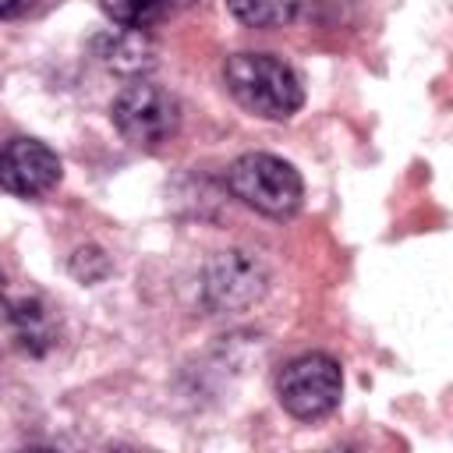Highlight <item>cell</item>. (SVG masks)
Here are the masks:
<instances>
[{
  "mask_svg": "<svg viewBox=\"0 0 453 453\" xmlns=\"http://www.w3.org/2000/svg\"><path fill=\"white\" fill-rule=\"evenodd\" d=\"M223 78L244 110L269 120H287L304 103L297 71L273 53H234L223 67Z\"/></svg>",
  "mask_w": 453,
  "mask_h": 453,
  "instance_id": "cell-1",
  "label": "cell"
},
{
  "mask_svg": "<svg viewBox=\"0 0 453 453\" xmlns=\"http://www.w3.org/2000/svg\"><path fill=\"white\" fill-rule=\"evenodd\" d=\"M226 180H230V191L255 212L294 216L301 209V195H304L301 173L269 152H248L234 159L226 170Z\"/></svg>",
  "mask_w": 453,
  "mask_h": 453,
  "instance_id": "cell-2",
  "label": "cell"
},
{
  "mask_svg": "<svg viewBox=\"0 0 453 453\" xmlns=\"http://www.w3.org/2000/svg\"><path fill=\"white\" fill-rule=\"evenodd\" d=\"M276 396L301 421L326 418L343 396V372L329 354H301L283 365L276 379Z\"/></svg>",
  "mask_w": 453,
  "mask_h": 453,
  "instance_id": "cell-3",
  "label": "cell"
},
{
  "mask_svg": "<svg viewBox=\"0 0 453 453\" xmlns=\"http://www.w3.org/2000/svg\"><path fill=\"white\" fill-rule=\"evenodd\" d=\"M110 117H113V127L120 131V138L138 149H159L163 142H170V134L177 131V120H180L177 99L166 88L149 85V81L127 85L113 99Z\"/></svg>",
  "mask_w": 453,
  "mask_h": 453,
  "instance_id": "cell-4",
  "label": "cell"
},
{
  "mask_svg": "<svg viewBox=\"0 0 453 453\" xmlns=\"http://www.w3.org/2000/svg\"><path fill=\"white\" fill-rule=\"evenodd\" d=\"M60 180V159L35 138H11L0 149V188L18 198H42Z\"/></svg>",
  "mask_w": 453,
  "mask_h": 453,
  "instance_id": "cell-5",
  "label": "cell"
},
{
  "mask_svg": "<svg viewBox=\"0 0 453 453\" xmlns=\"http://www.w3.org/2000/svg\"><path fill=\"white\" fill-rule=\"evenodd\" d=\"M205 290H209V297H212L216 308H244V304H251V301L262 297L265 276H262V265L258 262L244 258V251H226L209 269Z\"/></svg>",
  "mask_w": 453,
  "mask_h": 453,
  "instance_id": "cell-6",
  "label": "cell"
},
{
  "mask_svg": "<svg viewBox=\"0 0 453 453\" xmlns=\"http://www.w3.org/2000/svg\"><path fill=\"white\" fill-rule=\"evenodd\" d=\"M7 311V333L14 340V347H21L25 354H46L57 340V329H53V319H50V308L42 301H18V304H4Z\"/></svg>",
  "mask_w": 453,
  "mask_h": 453,
  "instance_id": "cell-7",
  "label": "cell"
},
{
  "mask_svg": "<svg viewBox=\"0 0 453 453\" xmlns=\"http://www.w3.org/2000/svg\"><path fill=\"white\" fill-rule=\"evenodd\" d=\"M99 57L113 67V71H145L152 67V42L145 39V32H131L124 28L120 35H106L99 39Z\"/></svg>",
  "mask_w": 453,
  "mask_h": 453,
  "instance_id": "cell-8",
  "label": "cell"
},
{
  "mask_svg": "<svg viewBox=\"0 0 453 453\" xmlns=\"http://www.w3.org/2000/svg\"><path fill=\"white\" fill-rule=\"evenodd\" d=\"M99 4H103V14L113 25L131 28V32H145V28L159 25L170 14L166 0H99Z\"/></svg>",
  "mask_w": 453,
  "mask_h": 453,
  "instance_id": "cell-9",
  "label": "cell"
},
{
  "mask_svg": "<svg viewBox=\"0 0 453 453\" xmlns=\"http://www.w3.org/2000/svg\"><path fill=\"white\" fill-rule=\"evenodd\" d=\"M226 7L248 28H280L294 21L301 0H226Z\"/></svg>",
  "mask_w": 453,
  "mask_h": 453,
  "instance_id": "cell-10",
  "label": "cell"
},
{
  "mask_svg": "<svg viewBox=\"0 0 453 453\" xmlns=\"http://www.w3.org/2000/svg\"><path fill=\"white\" fill-rule=\"evenodd\" d=\"M35 7V0H0V18L7 21V18H21V14H28Z\"/></svg>",
  "mask_w": 453,
  "mask_h": 453,
  "instance_id": "cell-11",
  "label": "cell"
},
{
  "mask_svg": "<svg viewBox=\"0 0 453 453\" xmlns=\"http://www.w3.org/2000/svg\"><path fill=\"white\" fill-rule=\"evenodd\" d=\"M166 4H170V11H173V7H184V4H191V0H166Z\"/></svg>",
  "mask_w": 453,
  "mask_h": 453,
  "instance_id": "cell-12",
  "label": "cell"
},
{
  "mask_svg": "<svg viewBox=\"0 0 453 453\" xmlns=\"http://www.w3.org/2000/svg\"><path fill=\"white\" fill-rule=\"evenodd\" d=\"M0 311H4V283H0Z\"/></svg>",
  "mask_w": 453,
  "mask_h": 453,
  "instance_id": "cell-13",
  "label": "cell"
}]
</instances>
